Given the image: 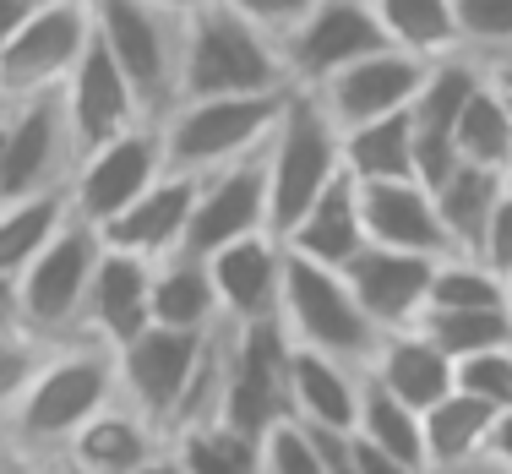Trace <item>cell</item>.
<instances>
[{
    "mask_svg": "<svg viewBox=\"0 0 512 474\" xmlns=\"http://www.w3.org/2000/svg\"><path fill=\"white\" fill-rule=\"evenodd\" d=\"M480 257L491 262L502 278H512V180H507L502 208H496V218H491V235H485V251H480Z\"/></svg>",
    "mask_w": 512,
    "mask_h": 474,
    "instance_id": "b9f144b4",
    "label": "cell"
},
{
    "mask_svg": "<svg viewBox=\"0 0 512 474\" xmlns=\"http://www.w3.org/2000/svg\"><path fill=\"white\" fill-rule=\"evenodd\" d=\"M99 257H104V235L71 213V224L60 229L50 246L17 273V284H11L22 333L39 338V344H66V338H77L82 300H88Z\"/></svg>",
    "mask_w": 512,
    "mask_h": 474,
    "instance_id": "8992f818",
    "label": "cell"
},
{
    "mask_svg": "<svg viewBox=\"0 0 512 474\" xmlns=\"http://www.w3.org/2000/svg\"><path fill=\"white\" fill-rule=\"evenodd\" d=\"M355 436L371 447H382V453L393 458H409V464L425 469V447H420V409L398 404L393 393H382V387L365 376V398H360V420H355Z\"/></svg>",
    "mask_w": 512,
    "mask_h": 474,
    "instance_id": "e575fe53",
    "label": "cell"
},
{
    "mask_svg": "<svg viewBox=\"0 0 512 474\" xmlns=\"http://www.w3.org/2000/svg\"><path fill=\"white\" fill-rule=\"evenodd\" d=\"M382 393H393L398 404L409 409H431L436 398L453 393V360L442 355V349L431 344V338L420 333V327H404V333H382V344H376L371 366H365Z\"/></svg>",
    "mask_w": 512,
    "mask_h": 474,
    "instance_id": "d4e9b609",
    "label": "cell"
},
{
    "mask_svg": "<svg viewBox=\"0 0 512 474\" xmlns=\"http://www.w3.org/2000/svg\"><path fill=\"white\" fill-rule=\"evenodd\" d=\"M485 77H491V82H502V88L512 93V60H502V66H491V71H485Z\"/></svg>",
    "mask_w": 512,
    "mask_h": 474,
    "instance_id": "816d5d0a",
    "label": "cell"
},
{
    "mask_svg": "<svg viewBox=\"0 0 512 474\" xmlns=\"http://www.w3.org/2000/svg\"><path fill=\"white\" fill-rule=\"evenodd\" d=\"M164 175V148H158V126H137L126 137L104 142V148L82 153L77 169L66 180V197H71V213L82 224L104 229L115 213H126L153 180Z\"/></svg>",
    "mask_w": 512,
    "mask_h": 474,
    "instance_id": "7c38bea8",
    "label": "cell"
},
{
    "mask_svg": "<svg viewBox=\"0 0 512 474\" xmlns=\"http://www.w3.org/2000/svg\"><path fill=\"white\" fill-rule=\"evenodd\" d=\"M6 333H22V316H17V295H11V284H0V338Z\"/></svg>",
    "mask_w": 512,
    "mask_h": 474,
    "instance_id": "7dc6e473",
    "label": "cell"
},
{
    "mask_svg": "<svg viewBox=\"0 0 512 474\" xmlns=\"http://www.w3.org/2000/svg\"><path fill=\"white\" fill-rule=\"evenodd\" d=\"M169 453L180 458L186 474H262V442L224 420H207L169 436Z\"/></svg>",
    "mask_w": 512,
    "mask_h": 474,
    "instance_id": "d6a6232c",
    "label": "cell"
},
{
    "mask_svg": "<svg viewBox=\"0 0 512 474\" xmlns=\"http://www.w3.org/2000/svg\"><path fill=\"white\" fill-rule=\"evenodd\" d=\"M197 186H202L197 175H175V169H164V175H158L126 213H115L99 229L104 246L109 251H131V257H142V262L180 257L186 229H191V208H197Z\"/></svg>",
    "mask_w": 512,
    "mask_h": 474,
    "instance_id": "d6986e66",
    "label": "cell"
},
{
    "mask_svg": "<svg viewBox=\"0 0 512 474\" xmlns=\"http://www.w3.org/2000/svg\"><path fill=\"white\" fill-rule=\"evenodd\" d=\"M349 436H355V431H349ZM355 469L360 474H431V469L409 464V458H393V453H382V447L360 442V436H355Z\"/></svg>",
    "mask_w": 512,
    "mask_h": 474,
    "instance_id": "7bdbcfd3",
    "label": "cell"
},
{
    "mask_svg": "<svg viewBox=\"0 0 512 474\" xmlns=\"http://www.w3.org/2000/svg\"><path fill=\"white\" fill-rule=\"evenodd\" d=\"M360 218H365V240L382 246V251L453 257L447 229H442V218H436V202L420 180H376V186H360Z\"/></svg>",
    "mask_w": 512,
    "mask_h": 474,
    "instance_id": "44dd1931",
    "label": "cell"
},
{
    "mask_svg": "<svg viewBox=\"0 0 512 474\" xmlns=\"http://www.w3.org/2000/svg\"><path fill=\"white\" fill-rule=\"evenodd\" d=\"M88 11L93 39L115 55L142 115L158 126L180 93V17L148 6V0H88Z\"/></svg>",
    "mask_w": 512,
    "mask_h": 474,
    "instance_id": "52a82bcc",
    "label": "cell"
},
{
    "mask_svg": "<svg viewBox=\"0 0 512 474\" xmlns=\"http://www.w3.org/2000/svg\"><path fill=\"white\" fill-rule=\"evenodd\" d=\"M240 93H289L278 44L235 6L207 0L180 17V93L186 99H240Z\"/></svg>",
    "mask_w": 512,
    "mask_h": 474,
    "instance_id": "7a4b0ae2",
    "label": "cell"
},
{
    "mask_svg": "<svg viewBox=\"0 0 512 474\" xmlns=\"http://www.w3.org/2000/svg\"><path fill=\"white\" fill-rule=\"evenodd\" d=\"M148 327H153V262L104 246L99 267H93L88 300H82L77 338H93L104 349H126Z\"/></svg>",
    "mask_w": 512,
    "mask_h": 474,
    "instance_id": "e0dca14e",
    "label": "cell"
},
{
    "mask_svg": "<svg viewBox=\"0 0 512 474\" xmlns=\"http://www.w3.org/2000/svg\"><path fill=\"white\" fill-rule=\"evenodd\" d=\"M153 327H175V333H213V327H224L207 262L197 257L153 262Z\"/></svg>",
    "mask_w": 512,
    "mask_h": 474,
    "instance_id": "4316f807",
    "label": "cell"
},
{
    "mask_svg": "<svg viewBox=\"0 0 512 474\" xmlns=\"http://www.w3.org/2000/svg\"><path fill=\"white\" fill-rule=\"evenodd\" d=\"M278 322H284L289 344L316 349V355L349 360V366H371L382 327L360 311L355 289L344 284L338 267H316L295 251H284V295H278Z\"/></svg>",
    "mask_w": 512,
    "mask_h": 474,
    "instance_id": "5b68a950",
    "label": "cell"
},
{
    "mask_svg": "<svg viewBox=\"0 0 512 474\" xmlns=\"http://www.w3.org/2000/svg\"><path fill=\"white\" fill-rule=\"evenodd\" d=\"M289 344L284 322L224 327V409L218 420L262 442L273 425L289 420Z\"/></svg>",
    "mask_w": 512,
    "mask_h": 474,
    "instance_id": "ba28073f",
    "label": "cell"
},
{
    "mask_svg": "<svg viewBox=\"0 0 512 474\" xmlns=\"http://www.w3.org/2000/svg\"><path fill=\"white\" fill-rule=\"evenodd\" d=\"M507 316H512V278H507Z\"/></svg>",
    "mask_w": 512,
    "mask_h": 474,
    "instance_id": "11a10c76",
    "label": "cell"
},
{
    "mask_svg": "<svg viewBox=\"0 0 512 474\" xmlns=\"http://www.w3.org/2000/svg\"><path fill=\"white\" fill-rule=\"evenodd\" d=\"M507 180L502 169H480V164H458L442 186L431 191L436 202V218L447 229V246L453 257H480L485 251V235H491V218L507 197Z\"/></svg>",
    "mask_w": 512,
    "mask_h": 474,
    "instance_id": "484cf974",
    "label": "cell"
},
{
    "mask_svg": "<svg viewBox=\"0 0 512 474\" xmlns=\"http://www.w3.org/2000/svg\"><path fill=\"white\" fill-rule=\"evenodd\" d=\"M164 447H169L164 431H158L153 420H142L131 404L115 398V404L99 409V415L71 436L60 458L77 464V469H88V474H142Z\"/></svg>",
    "mask_w": 512,
    "mask_h": 474,
    "instance_id": "603a6c76",
    "label": "cell"
},
{
    "mask_svg": "<svg viewBox=\"0 0 512 474\" xmlns=\"http://www.w3.org/2000/svg\"><path fill=\"white\" fill-rule=\"evenodd\" d=\"M491 425H496V409L474 404L469 393H447L436 398L431 409L420 415V447H425V469H453V464H469V458L485 453L491 442Z\"/></svg>",
    "mask_w": 512,
    "mask_h": 474,
    "instance_id": "83f0119b",
    "label": "cell"
},
{
    "mask_svg": "<svg viewBox=\"0 0 512 474\" xmlns=\"http://www.w3.org/2000/svg\"><path fill=\"white\" fill-rule=\"evenodd\" d=\"M0 142H6V126H0Z\"/></svg>",
    "mask_w": 512,
    "mask_h": 474,
    "instance_id": "6f0895ef",
    "label": "cell"
},
{
    "mask_svg": "<svg viewBox=\"0 0 512 474\" xmlns=\"http://www.w3.org/2000/svg\"><path fill=\"white\" fill-rule=\"evenodd\" d=\"M66 224H71L66 191H39V197H6L0 202V284H17V273L39 257Z\"/></svg>",
    "mask_w": 512,
    "mask_h": 474,
    "instance_id": "f1b7e54d",
    "label": "cell"
},
{
    "mask_svg": "<svg viewBox=\"0 0 512 474\" xmlns=\"http://www.w3.org/2000/svg\"><path fill=\"white\" fill-rule=\"evenodd\" d=\"M376 50H387V33L376 22L371 0H316L311 17L278 39L289 88H300V93H316L344 66H355V60L376 55Z\"/></svg>",
    "mask_w": 512,
    "mask_h": 474,
    "instance_id": "8fae6325",
    "label": "cell"
},
{
    "mask_svg": "<svg viewBox=\"0 0 512 474\" xmlns=\"http://www.w3.org/2000/svg\"><path fill=\"white\" fill-rule=\"evenodd\" d=\"M142 474H186V469H180V458H175V453H169V447H164V453H158V458H153V464L142 469Z\"/></svg>",
    "mask_w": 512,
    "mask_h": 474,
    "instance_id": "681fc988",
    "label": "cell"
},
{
    "mask_svg": "<svg viewBox=\"0 0 512 474\" xmlns=\"http://www.w3.org/2000/svg\"><path fill=\"white\" fill-rule=\"evenodd\" d=\"M262 153H251V158H240V164H229V169L202 175L180 257L207 262L213 251L235 246V240H246V235H273V229H267V158Z\"/></svg>",
    "mask_w": 512,
    "mask_h": 474,
    "instance_id": "4fadbf2b",
    "label": "cell"
},
{
    "mask_svg": "<svg viewBox=\"0 0 512 474\" xmlns=\"http://www.w3.org/2000/svg\"><path fill=\"white\" fill-rule=\"evenodd\" d=\"M60 109H66L77 158L93 153V148H104V142H115V137H126V131H137V126H153V120L142 115L137 93H131L126 71L115 66V55H109L99 39H88L77 71L66 77V88H60Z\"/></svg>",
    "mask_w": 512,
    "mask_h": 474,
    "instance_id": "9a60e30c",
    "label": "cell"
},
{
    "mask_svg": "<svg viewBox=\"0 0 512 474\" xmlns=\"http://www.w3.org/2000/svg\"><path fill=\"white\" fill-rule=\"evenodd\" d=\"M44 349H50V344H39V338H28V333H6V338H0V420L11 415V404L22 398V387L33 382Z\"/></svg>",
    "mask_w": 512,
    "mask_h": 474,
    "instance_id": "ab89813d",
    "label": "cell"
},
{
    "mask_svg": "<svg viewBox=\"0 0 512 474\" xmlns=\"http://www.w3.org/2000/svg\"><path fill=\"white\" fill-rule=\"evenodd\" d=\"M0 458H6V436H0Z\"/></svg>",
    "mask_w": 512,
    "mask_h": 474,
    "instance_id": "9f6ffc18",
    "label": "cell"
},
{
    "mask_svg": "<svg viewBox=\"0 0 512 474\" xmlns=\"http://www.w3.org/2000/svg\"><path fill=\"white\" fill-rule=\"evenodd\" d=\"M425 311H507V278L485 257H442Z\"/></svg>",
    "mask_w": 512,
    "mask_h": 474,
    "instance_id": "836d02e7",
    "label": "cell"
},
{
    "mask_svg": "<svg viewBox=\"0 0 512 474\" xmlns=\"http://www.w3.org/2000/svg\"><path fill=\"white\" fill-rule=\"evenodd\" d=\"M17 474H44V464H33V458H22V464H17Z\"/></svg>",
    "mask_w": 512,
    "mask_h": 474,
    "instance_id": "db71d44e",
    "label": "cell"
},
{
    "mask_svg": "<svg viewBox=\"0 0 512 474\" xmlns=\"http://www.w3.org/2000/svg\"><path fill=\"white\" fill-rule=\"evenodd\" d=\"M262 474H327L322 442H316L311 425L284 420L262 436Z\"/></svg>",
    "mask_w": 512,
    "mask_h": 474,
    "instance_id": "f35d334b",
    "label": "cell"
},
{
    "mask_svg": "<svg viewBox=\"0 0 512 474\" xmlns=\"http://www.w3.org/2000/svg\"><path fill=\"white\" fill-rule=\"evenodd\" d=\"M442 257H414V251H382L365 246L355 262L344 267V284L355 289L360 311L371 316L382 333H404L431 306V273Z\"/></svg>",
    "mask_w": 512,
    "mask_h": 474,
    "instance_id": "ac0fdd59",
    "label": "cell"
},
{
    "mask_svg": "<svg viewBox=\"0 0 512 474\" xmlns=\"http://www.w3.org/2000/svg\"><path fill=\"white\" fill-rule=\"evenodd\" d=\"M295 93V88H289ZM289 93H240V99H186L158 120V148L164 169L175 175H213L240 158L262 153L284 115Z\"/></svg>",
    "mask_w": 512,
    "mask_h": 474,
    "instance_id": "3957f363",
    "label": "cell"
},
{
    "mask_svg": "<svg viewBox=\"0 0 512 474\" xmlns=\"http://www.w3.org/2000/svg\"><path fill=\"white\" fill-rule=\"evenodd\" d=\"M88 39H93L88 0H44V6H33V17L0 50V109L28 104L39 93H60L66 77L77 71L82 50H88Z\"/></svg>",
    "mask_w": 512,
    "mask_h": 474,
    "instance_id": "9c48e42d",
    "label": "cell"
},
{
    "mask_svg": "<svg viewBox=\"0 0 512 474\" xmlns=\"http://www.w3.org/2000/svg\"><path fill=\"white\" fill-rule=\"evenodd\" d=\"M458 50L485 71L512 60V0H453Z\"/></svg>",
    "mask_w": 512,
    "mask_h": 474,
    "instance_id": "8d00e7d4",
    "label": "cell"
},
{
    "mask_svg": "<svg viewBox=\"0 0 512 474\" xmlns=\"http://www.w3.org/2000/svg\"><path fill=\"white\" fill-rule=\"evenodd\" d=\"M262 158H267V229L284 240L300 224V213L344 175V131L327 120L316 93L295 88Z\"/></svg>",
    "mask_w": 512,
    "mask_h": 474,
    "instance_id": "277c9868",
    "label": "cell"
},
{
    "mask_svg": "<svg viewBox=\"0 0 512 474\" xmlns=\"http://www.w3.org/2000/svg\"><path fill=\"white\" fill-rule=\"evenodd\" d=\"M365 246H371V240H365V218H360V186L349 175H338L333 186L300 213V224L284 235V251H295V257H306L316 267H338V273H344Z\"/></svg>",
    "mask_w": 512,
    "mask_h": 474,
    "instance_id": "cb8c5ba5",
    "label": "cell"
},
{
    "mask_svg": "<svg viewBox=\"0 0 512 474\" xmlns=\"http://www.w3.org/2000/svg\"><path fill=\"white\" fill-rule=\"evenodd\" d=\"M365 398V371L349 360L295 349L289 355V420L311 425V431H355Z\"/></svg>",
    "mask_w": 512,
    "mask_h": 474,
    "instance_id": "7402d4cb",
    "label": "cell"
},
{
    "mask_svg": "<svg viewBox=\"0 0 512 474\" xmlns=\"http://www.w3.org/2000/svg\"><path fill=\"white\" fill-rule=\"evenodd\" d=\"M213 273V295L224 327H246V322H273L278 295H284V240L278 235H246L235 246L207 257Z\"/></svg>",
    "mask_w": 512,
    "mask_h": 474,
    "instance_id": "ffe728a7",
    "label": "cell"
},
{
    "mask_svg": "<svg viewBox=\"0 0 512 474\" xmlns=\"http://www.w3.org/2000/svg\"><path fill=\"white\" fill-rule=\"evenodd\" d=\"M436 474H512V464H502V458H491V453H480V458H469V464L436 469Z\"/></svg>",
    "mask_w": 512,
    "mask_h": 474,
    "instance_id": "bcb514c9",
    "label": "cell"
},
{
    "mask_svg": "<svg viewBox=\"0 0 512 474\" xmlns=\"http://www.w3.org/2000/svg\"><path fill=\"white\" fill-rule=\"evenodd\" d=\"M148 6L169 11V17H191V11H197V6H207V0H148Z\"/></svg>",
    "mask_w": 512,
    "mask_h": 474,
    "instance_id": "c3c4849f",
    "label": "cell"
},
{
    "mask_svg": "<svg viewBox=\"0 0 512 474\" xmlns=\"http://www.w3.org/2000/svg\"><path fill=\"white\" fill-rule=\"evenodd\" d=\"M376 22H382L387 44L409 50L420 60H447L458 50V22H453V0H371Z\"/></svg>",
    "mask_w": 512,
    "mask_h": 474,
    "instance_id": "1f68e13d",
    "label": "cell"
},
{
    "mask_svg": "<svg viewBox=\"0 0 512 474\" xmlns=\"http://www.w3.org/2000/svg\"><path fill=\"white\" fill-rule=\"evenodd\" d=\"M207 333H175V327H148L142 338H131L126 349H115L120 371V404H131L142 420H153L158 431H169L180 393H186L191 371L202 360ZM169 442V436H164Z\"/></svg>",
    "mask_w": 512,
    "mask_h": 474,
    "instance_id": "5bb4252c",
    "label": "cell"
},
{
    "mask_svg": "<svg viewBox=\"0 0 512 474\" xmlns=\"http://www.w3.org/2000/svg\"><path fill=\"white\" fill-rule=\"evenodd\" d=\"M485 453H491V458H502V464H512V409H507V415H496V425H491V442H485Z\"/></svg>",
    "mask_w": 512,
    "mask_h": 474,
    "instance_id": "f6af8a7d",
    "label": "cell"
},
{
    "mask_svg": "<svg viewBox=\"0 0 512 474\" xmlns=\"http://www.w3.org/2000/svg\"><path fill=\"white\" fill-rule=\"evenodd\" d=\"M425 71H431V60L387 44V50L344 66L333 82H322V88H316V104L327 109V120H333L338 131H355L365 120L404 115L414 104V93L425 88Z\"/></svg>",
    "mask_w": 512,
    "mask_h": 474,
    "instance_id": "2e32d148",
    "label": "cell"
},
{
    "mask_svg": "<svg viewBox=\"0 0 512 474\" xmlns=\"http://www.w3.org/2000/svg\"><path fill=\"white\" fill-rule=\"evenodd\" d=\"M33 6H44V0H0V50H6L11 33L33 17Z\"/></svg>",
    "mask_w": 512,
    "mask_h": 474,
    "instance_id": "ee69618b",
    "label": "cell"
},
{
    "mask_svg": "<svg viewBox=\"0 0 512 474\" xmlns=\"http://www.w3.org/2000/svg\"><path fill=\"white\" fill-rule=\"evenodd\" d=\"M453 387L469 393L474 404L507 415L512 409V344L480 349V355H469V360H453Z\"/></svg>",
    "mask_w": 512,
    "mask_h": 474,
    "instance_id": "74e56055",
    "label": "cell"
},
{
    "mask_svg": "<svg viewBox=\"0 0 512 474\" xmlns=\"http://www.w3.org/2000/svg\"><path fill=\"white\" fill-rule=\"evenodd\" d=\"M0 202L6 197H39V191H66L77 148H71V126L60 93H39L28 104L0 109Z\"/></svg>",
    "mask_w": 512,
    "mask_h": 474,
    "instance_id": "30bf717a",
    "label": "cell"
},
{
    "mask_svg": "<svg viewBox=\"0 0 512 474\" xmlns=\"http://www.w3.org/2000/svg\"><path fill=\"white\" fill-rule=\"evenodd\" d=\"M458 158L463 164H480V169H502L512 175V99L502 82L485 77L480 88H474V99L463 104L458 115Z\"/></svg>",
    "mask_w": 512,
    "mask_h": 474,
    "instance_id": "4dcf8cb0",
    "label": "cell"
},
{
    "mask_svg": "<svg viewBox=\"0 0 512 474\" xmlns=\"http://www.w3.org/2000/svg\"><path fill=\"white\" fill-rule=\"evenodd\" d=\"M414 327H420L447 360H469V355H480V349L512 344V316L507 311H425Z\"/></svg>",
    "mask_w": 512,
    "mask_h": 474,
    "instance_id": "d590c367",
    "label": "cell"
},
{
    "mask_svg": "<svg viewBox=\"0 0 512 474\" xmlns=\"http://www.w3.org/2000/svg\"><path fill=\"white\" fill-rule=\"evenodd\" d=\"M44 474H88V469L66 464V458H44Z\"/></svg>",
    "mask_w": 512,
    "mask_h": 474,
    "instance_id": "f907efd6",
    "label": "cell"
},
{
    "mask_svg": "<svg viewBox=\"0 0 512 474\" xmlns=\"http://www.w3.org/2000/svg\"><path fill=\"white\" fill-rule=\"evenodd\" d=\"M507 99H512V93H507Z\"/></svg>",
    "mask_w": 512,
    "mask_h": 474,
    "instance_id": "680465c9",
    "label": "cell"
},
{
    "mask_svg": "<svg viewBox=\"0 0 512 474\" xmlns=\"http://www.w3.org/2000/svg\"><path fill=\"white\" fill-rule=\"evenodd\" d=\"M120 398V371L115 349L93 344V338H66L50 344L33 371V382L22 387V398L11 404V415L0 420V436L17 458H60L66 442L82 431L99 409Z\"/></svg>",
    "mask_w": 512,
    "mask_h": 474,
    "instance_id": "6da1fadb",
    "label": "cell"
},
{
    "mask_svg": "<svg viewBox=\"0 0 512 474\" xmlns=\"http://www.w3.org/2000/svg\"><path fill=\"white\" fill-rule=\"evenodd\" d=\"M224 6H235L240 17L256 22V28H262L267 39L278 44L284 33H295L300 22L311 17V11H316V0H224Z\"/></svg>",
    "mask_w": 512,
    "mask_h": 474,
    "instance_id": "60d3db41",
    "label": "cell"
},
{
    "mask_svg": "<svg viewBox=\"0 0 512 474\" xmlns=\"http://www.w3.org/2000/svg\"><path fill=\"white\" fill-rule=\"evenodd\" d=\"M17 464H22V458L11 453V447H6V458H0V474H17Z\"/></svg>",
    "mask_w": 512,
    "mask_h": 474,
    "instance_id": "f5cc1de1",
    "label": "cell"
},
{
    "mask_svg": "<svg viewBox=\"0 0 512 474\" xmlns=\"http://www.w3.org/2000/svg\"><path fill=\"white\" fill-rule=\"evenodd\" d=\"M344 175L360 186L376 180H414V115H382L344 131Z\"/></svg>",
    "mask_w": 512,
    "mask_h": 474,
    "instance_id": "f546056e",
    "label": "cell"
}]
</instances>
